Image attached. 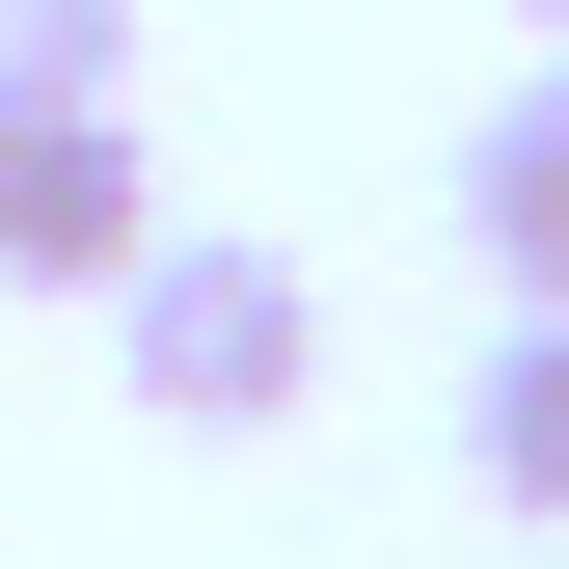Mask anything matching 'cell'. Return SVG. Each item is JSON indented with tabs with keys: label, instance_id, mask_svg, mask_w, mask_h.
Segmentation results:
<instances>
[{
	"label": "cell",
	"instance_id": "6da1fadb",
	"mask_svg": "<svg viewBox=\"0 0 569 569\" xmlns=\"http://www.w3.org/2000/svg\"><path fill=\"white\" fill-rule=\"evenodd\" d=\"M109 352H136L163 435H299V407H326V271L244 244V218H163L136 299H109Z\"/></svg>",
	"mask_w": 569,
	"mask_h": 569
},
{
	"label": "cell",
	"instance_id": "7a4b0ae2",
	"mask_svg": "<svg viewBox=\"0 0 569 569\" xmlns=\"http://www.w3.org/2000/svg\"><path fill=\"white\" fill-rule=\"evenodd\" d=\"M136 244H163V136L136 109H28L0 136V299H136Z\"/></svg>",
	"mask_w": 569,
	"mask_h": 569
},
{
	"label": "cell",
	"instance_id": "5b68a950",
	"mask_svg": "<svg viewBox=\"0 0 569 569\" xmlns=\"http://www.w3.org/2000/svg\"><path fill=\"white\" fill-rule=\"evenodd\" d=\"M28 109H136V0H0V136Z\"/></svg>",
	"mask_w": 569,
	"mask_h": 569
},
{
	"label": "cell",
	"instance_id": "8992f818",
	"mask_svg": "<svg viewBox=\"0 0 569 569\" xmlns=\"http://www.w3.org/2000/svg\"><path fill=\"white\" fill-rule=\"evenodd\" d=\"M516 28H542V54H569V0H516Z\"/></svg>",
	"mask_w": 569,
	"mask_h": 569
},
{
	"label": "cell",
	"instance_id": "3957f363",
	"mask_svg": "<svg viewBox=\"0 0 569 569\" xmlns=\"http://www.w3.org/2000/svg\"><path fill=\"white\" fill-rule=\"evenodd\" d=\"M461 244H488V299H516V326H569V54L461 136Z\"/></svg>",
	"mask_w": 569,
	"mask_h": 569
},
{
	"label": "cell",
	"instance_id": "277c9868",
	"mask_svg": "<svg viewBox=\"0 0 569 569\" xmlns=\"http://www.w3.org/2000/svg\"><path fill=\"white\" fill-rule=\"evenodd\" d=\"M461 461H488V516H542V542H569V326H488V380H461Z\"/></svg>",
	"mask_w": 569,
	"mask_h": 569
}]
</instances>
